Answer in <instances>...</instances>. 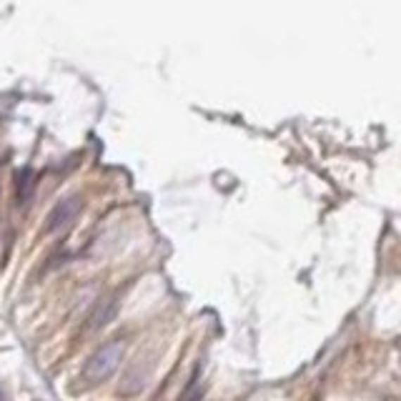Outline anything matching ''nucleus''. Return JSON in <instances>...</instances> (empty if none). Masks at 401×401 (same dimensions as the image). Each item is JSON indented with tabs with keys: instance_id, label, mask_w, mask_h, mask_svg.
Here are the masks:
<instances>
[{
	"instance_id": "nucleus-1",
	"label": "nucleus",
	"mask_w": 401,
	"mask_h": 401,
	"mask_svg": "<svg viewBox=\"0 0 401 401\" xmlns=\"http://www.w3.org/2000/svg\"><path fill=\"white\" fill-rule=\"evenodd\" d=\"M120 359H123V341H110V344L101 346L83 367V381L91 386L101 384L106 378L113 376V371L118 369Z\"/></svg>"
},
{
	"instance_id": "nucleus-2",
	"label": "nucleus",
	"mask_w": 401,
	"mask_h": 401,
	"mask_svg": "<svg viewBox=\"0 0 401 401\" xmlns=\"http://www.w3.org/2000/svg\"><path fill=\"white\" fill-rule=\"evenodd\" d=\"M80 208H83V198L80 196H68V198L58 200L46 218V234H58L65 226H70L75 221V216L80 213Z\"/></svg>"
},
{
	"instance_id": "nucleus-3",
	"label": "nucleus",
	"mask_w": 401,
	"mask_h": 401,
	"mask_svg": "<svg viewBox=\"0 0 401 401\" xmlns=\"http://www.w3.org/2000/svg\"><path fill=\"white\" fill-rule=\"evenodd\" d=\"M115 311H118V298H115V296L101 298V304L96 306V311H93L91 319H88V329H91V331H96V329L110 324V321H113V316H115Z\"/></svg>"
},
{
	"instance_id": "nucleus-4",
	"label": "nucleus",
	"mask_w": 401,
	"mask_h": 401,
	"mask_svg": "<svg viewBox=\"0 0 401 401\" xmlns=\"http://www.w3.org/2000/svg\"><path fill=\"white\" fill-rule=\"evenodd\" d=\"M203 399V386H200L198 378H193L189 384V389L184 391V396H181V401H200Z\"/></svg>"
}]
</instances>
